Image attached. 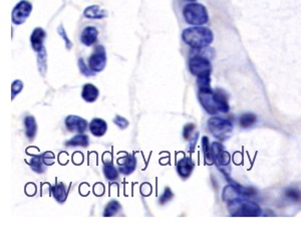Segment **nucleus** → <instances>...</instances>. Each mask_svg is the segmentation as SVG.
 I'll use <instances>...</instances> for the list:
<instances>
[{"label": "nucleus", "instance_id": "obj_13", "mask_svg": "<svg viewBox=\"0 0 301 226\" xmlns=\"http://www.w3.org/2000/svg\"><path fill=\"white\" fill-rule=\"evenodd\" d=\"M46 37V32L42 27H36L33 29L30 35V44L34 51L40 52L44 47V41Z\"/></svg>", "mask_w": 301, "mask_h": 226}, {"label": "nucleus", "instance_id": "obj_8", "mask_svg": "<svg viewBox=\"0 0 301 226\" xmlns=\"http://www.w3.org/2000/svg\"><path fill=\"white\" fill-rule=\"evenodd\" d=\"M32 4L27 0H21L12 9L11 21L15 25H21L27 21L32 11Z\"/></svg>", "mask_w": 301, "mask_h": 226}, {"label": "nucleus", "instance_id": "obj_33", "mask_svg": "<svg viewBox=\"0 0 301 226\" xmlns=\"http://www.w3.org/2000/svg\"><path fill=\"white\" fill-rule=\"evenodd\" d=\"M114 123L121 129V130H125L129 127V121L122 117V116H116L115 119H114Z\"/></svg>", "mask_w": 301, "mask_h": 226}, {"label": "nucleus", "instance_id": "obj_10", "mask_svg": "<svg viewBox=\"0 0 301 226\" xmlns=\"http://www.w3.org/2000/svg\"><path fill=\"white\" fill-rule=\"evenodd\" d=\"M212 150H213L215 164L218 168L226 167L229 165L230 160H231L230 154L225 150V148L222 144H220L219 142H213L212 143Z\"/></svg>", "mask_w": 301, "mask_h": 226}, {"label": "nucleus", "instance_id": "obj_32", "mask_svg": "<svg viewBox=\"0 0 301 226\" xmlns=\"http://www.w3.org/2000/svg\"><path fill=\"white\" fill-rule=\"evenodd\" d=\"M79 68H80L81 72H82L84 76H86V77H92V76L96 74V72H93V71L89 68L88 65L86 66V64H85V61H84L83 59H80V60H79Z\"/></svg>", "mask_w": 301, "mask_h": 226}, {"label": "nucleus", "instance_id": "obj_16", "mask_svg": "<svg viewBox=\"0 0 301 226\" xmlns=\"http://www.w3.org/2000/svg\"><path fill=\"white\" fill-rule=\"evenodd\" d=\"M49 190H50L53 198L59 203H64L66 201L68 191L66 189V186L63 182H57L54 185L49 186Z\"/></svg>", "mask_w": 301, "mask_h": 226}, {"label": "nucleus", "instance_id": "obj_21", "mask_svg": "<svg viewBox=\"0 0 301 226\" xmlns=\"http://www.w3.org/2000/svg\"><path fill=\"white\" fill-rule=\"evenodd\" d=\"M27 163L33 172H35L37 174L45 173L47 166L43 162V154L42 155H33L32 158L30 159Z\"/></svg>", "mask_w": 301, "mask_h": 226}, {"label": "nucleus", "instance_id": "obj_27", "mask_svg": "<svg viewBox=\"0 0 301 226\" xmlns=\"http://www.w3.org/2000/svg\"><path fill=\"white\" fill-rule=\"evenodd\" d=\"M239 121H240V126L242 128H245L246 129V128L252 127L256 123L257 117L254 114L246 113L242 115L240 117V120Z\"/></svg>", "mask_w": 301, "mask_h": 226}, {"label": "nucleus", "instance_id": "obj_1", "mask_svg": "<svg viewBox=\"0 0 301 226\" xmlns=\"http://www.w3.org/2000/svg\"><path fill=\"white\" fill-rule=\"evenodd\" d=\"M222 199L227 203V209L233 217H258L262 215V209L258 204L242 198L231 185H227L223 189Z\"/></svg>", "mask_w": 301, "mask_h": 226}, {"label": "nucleus", "instance_id": "obj_34", "mask_svg": "<svg viewBox=\"0 0 301 226\" xmlns=\"http://www.w3.org/2000/svg\"><path fill=\"white\" fill-rule=\"evenodd\" d=\"M195 129H196V126H195L194 124H192V123H189V124L185 125V126H184V130H183L184 139L190 141V140H191V137H193V133L195 132Z\"/></svg>", "mask_w": 301, "mask_h": 226}, {"label": "nucleus", "instance_id": "obj_37", "mask_svg": "<svg viewBox=\"0 0 301 226\" xmlns=\"http://www.w3.org/2000/svg\"><path fill=\"white\" fill-rule=\"evenodd\" d=\"M152 186L149 183H143L141 185V188H140V191H141V194L143 196H150V193H152Z\"/></svg>", "mask_w": 301, "mask_h": 226}, {"label": "nucleus", "instance_id": "obj_3", "mask_svg": "<svg viewBox=\"0 0 301 226\" xmlns=\"http://www.w3.org/2000/svg\"><path fill=\"white\" fill-rule=\"evenodd\" d=\"M182 40L184 43L193 49L205 48L211 45L214 40L213 31L204 26H192L184 29L182 33Z\"/></svg>", "mask_w": 301, "mask_h": 226}, {"label": "nucleus", "instance_id": "obj_20", "mask_svg": "<svg viewBox=\"0 0 301 226\" xmlns=\"http://www.w3.org/2000/svg\"><path fill=\"white\" fill-rule=\"evenodd\" d=\"M24 128H25V135L29 141H33L36 132H37V124L36 120L32 116H27L24 118Z\"/></svg>", "mask_w": 301, "mask_h": 226}, {"label": "nucleus", "instance_id": "obj_4", "mask_svg": "<svg viewBox=\"0 0 301 226\" xmlns=\"http://www.w3.org/2000/svg\"><path fill=\"white\" fill-rule=\"evenodd\" d=\"M183 16L186 23L193 26H202L209 22L207 8L203 4L197 2H191L185 5Z\"/></svg>", "mask_w": 301, "mask_h": 226}, {"label": "nucleus", "instance_id": "obj_19", "mask_svg": "<svg viewBox=\"0 0 301 226\" xmlns=\"http://www.w3.org/2000/svg\"><path fill=\"white\" fill-rule=\"evenodd\" d=\"M220 170H221L222 173L224 174L226 180H228L229 184H231V185L236 189L237 192H238L240 195L245 196V197H248V196H253V195L256 194V190H255L254 188H249V187H245V186H243V185H240L239 183H237L235 181L232 180V179L229 177V175H228L223 169H220Z\"/></svg>", "mask_w": 301, "mask_h": 226}, {"label": "nucleus", "instance_id": "obj_7", "mask_svg": "<svg viewBox=\"0 0 301 226\" xmlns=\"http://www.w3.org/2000/svg\"><path fill=\"white\" fill-rule=\"evenodd\" d=\"M89 68L93 72H101L103 71L107 66V51L103 45H97L88 58L87 63Z\"/></svg>", "mask_w": 301, "mask_h": 226}, {"label": "nucleus", "instance_id": "obj_5", "mask_svg": "<svg viewBox=\"0 0 301 226\" xmlns=\"http://www.w3.org/2000/svg\"><path fill=\"white\" fill-rule=\"evenodd\" d=\"M188 68L197 80L211 79L212 65L210 60L202 54H195L189 59Z\"/></svg>", "mask_w": 301, "mask_h": 226}, {"label": "nucleus", "instance_id": "obj_41", "mask_svg": "<svg viewBox=\"0 0 301 226\" xmlns=\"http://www.w3.org/2000/svg\"><path fill=\"white\" fill-rule=\"evenodd\" d=\"M188 1H192V2H195L196 0H188Z\"/></svg>", "mask_w": 301, "mask_h": 226}, {"label": "nucleus", "instance_id": "obj_25", "mask_svg": "<svg viewBox=\"0 0 301 226\" xmlns=\"http://www.w3.org/2000/svg\"><path fill=\"white\" fill-rule=\"evenodd\" d=\"M104 175L109 181L117 180L119 178V170L115 167L114 162L104 163Z\"/></svg>", "mask_w": 301, "mask_h": 226}, {"label": "nucleus", "instance_id": "obj_11", "mask_svg": "<svg viewBox=\"0 0 301 226\" xmlns=\"http://www.w3.org/2000/svg\"><path fill=\"white\" fill-rule=\"evenodd\" d=\"M117 162L118 169L123 175L129 176L135 172L137 167V159L134 154H126L124 157L118 159Z\"/></svg>", "mask_w": 301, "mask_h": 226}, {"label": "nucleus", "instance_id": "obj_39", "mask_svg": "<svg viewBox=\"0 0 301 226\" xmlns=\"http://www.w3.org/2000/svg\"><path fill=\"white\" fill-rule=\"evenodd\" d=\"M35 192H36V187H35L34 184L29 183V184L26 185V187H25V193L27 195L33 196V195H35Z\"/></svg>", "mask_w": 301, "mask_h": 226}, {"label": "nucleus", "instance_id": "obj_12", "mask_svg": "<svg viewBox=\"0 0 301 226\" xmlns=\"http://www.w3.org/2000/svg\"><path fill=\"white\" fill-rule=\"evenodd\" d=\"M195 169V163L189 157H183L177 163V172L183 179H187L191 176Z\"/></svg>", "mask_w": 301, "mask_h": 226}, {"label": "nucleus", "instance_id": "obj_38", "mask_svg": "<svg viewBox=\"0 0 301 226\" xmlns=\"http://www.w3.org/2000/svg\"><path fill=\"white\" fill-rule=\"evenodd\" d=\"M72 162L76 165H81L84 162V155L82 152H76L72 155Z\"/></svg>", "mask_w": 301, "mask_h": 226}, {"label": "nucleus", "instance_id": "obj_26", "mask_svg": "<svg viewBox=\"0 0 301 226\" xmlns=\"http://www.w3.org/2000/svg\"><path fill=\"white\" fill-rule=\"evenodd\" d=\"M37 66L41 74L44 77L47 70V53L45 47H43L40 52H37Z\"/></svg>", "mask_w": 301, "mask_h": 226}, {"label": "nucleus", "instance_id": "obj_31", "mask_svg": "<svg viewBox=\"0 0 301 226\" xmlns=\"http://www.w3.org/2000/svg\"><path fill=\"white\" fill-rule=\"evenodd\" d=\"M173 197H174V193H173L172 190L169 187H166L165 190H164L163 195L159 199V203L161 204V205L168 203V202H170L172 200Z\"/></svg>", "mask_w": 301, "mask_h": 226}, {"label": "nucleus", "instance_id": "obj_24", "mask_svg": "<svg viewBox=\"0 0 301 226\" xmlns=\"http://www.w3.org/2000/svg\"><path fill=\"white\" fill-rule=\"evenodd\" d=\"M121 210H122L121 203L118 200L112 199L106 205L103 215H104V217H111V216L117 215Z\"/></svg>", "mask_w": 301, "mask_h": 226}, {"label": "nucleus", "instance_id": "obj_36", "mask_svg": "<svg viewBox=\"0 0 301 226\" xmlns=\"http://www.w3.org/2000/svg\"><path fill=\"white\" fill-rule=\"evenodd\" d=\"M105 191H106V187L103 183L99 182V183H96L92 187V192L96 196H103L105 194Z\"/></svg>", "mask_w": 301, "mask_h": 226}, {"label": "nucleus", "instance_id": "obj_18", "mask_svg": "<svg viewBox=\"0 0 301 226\" xmlns=\"http://www.w3.org/2000/svg\"><path fill=\"white\" fill-rule=\"evenodd\" d=\"M100 97V90L92 85V84H86L83 87L82 90V98L86 101V103H95Z\"/></svg>", "mask_w": 301, "mask_h": 226}, {"label": "nucleus", "instance_id": "obj_6", "mask_svg": "<svg viewBox=\"0 0 301 226\" xmlns=\"http://www.w3.org/2000/svg\"><path fill=\"white\" fill-rule=\"evenodd\" d=\"M208 128L210 133L219 141L228 140L233 131V125L230 121L220 117H213L208 120Z\"/></svg>", "mask_w": 301, "mask_h": 226}, {"label": "nucleus", "instance_id": "obj_23", "mask_svg": "<svg viewBox=\"0 0 301 226\" xmlns=\"http://www.w3.org/2000/svg\"><path fill=\"white\" fill-rule=\"evenodd\" d=\"M89 145V138L85 134H79L67 140L65 143L66 147H84L86 148Z\"/></svg>", "mask_w": 301, "mask_h": 226}, {"label": "nucleus", "instance_id": "obj_15", "mask_svg": "<svg viewBox=\"0 0 301 226\" xmlns=\"http://www.w3.org/2000/svg\"><path fill=\"white\" fill-rule=\"evenodd\" d=\"M89 132L90 134L95 137H103L106 135L108 131V124L105 120L101 118H95L89 124Z\"/></svg>", "mask_w": 301, "mask_h": 226}, {"label": "nucleus", "instance_id": "obj_22", "mask_svg": "<svg viewBox=\"0 0 301 226\" xmlns=\"http://www.w3.org/2000/svg\"><path fill=\"white\" fill-rule=\"evenodd\" d=\"M202 149H203V154H204V159H205L206 163L208 165L215 164L213 150H212V144L210 143L208 137H203V139H202Z\"/></svg>", "mask_w": 301, "mask_h": 226}, {"label": "nucleus", "instance_id": "obj_14", "mask_svg": "<svg viewBox=\"0 0 301 226\" xmlns=\"http://www.w3.org/2000/svg\"><path fill=\"white\" fill-rule=\"evenodd\" d=\"M99 30L95 26H86L81 33V43L86 46H91L98 42Z\"/></svg>", "mask_w": 301, "mask_h": 226}, {"label": "nucleus", "instance_id": "obj_40", "mask_svg": "<svg viewBox=\"0 0 301 226\" xmlns=\"http://www.w3.org/2000/svg\"><path fill=\"white\" fill-rule=\"evenodd\" d=\"M198 133L196 134V135L193 136V138H192V140H191V142H190V151L191 152H193L194 149H195V147H196V143H197V140H198Z\"/></svg>", "mask_w": 301, "mask_h": 226}, {"label": "nucleus", "instance_id": "obj_28", "mask_svg": "<svg viewBox=\"0 0 301 226\" xmlns=\"http://www.w3.org/2000/svg\"><path fill=\"white\" fill-rule=\"evenodd\" d=\"M285 197L292 202H300L301 191L296 188H287L284 192Z\"/></svg>", "mask_w": 301, "mask_h": 226}, {"label": "nucleus", "instance_id": "obj_2", "mask_svg": "<svg viewBox=\"0 0 301 226\" xmlns=\"http://www.w3.org/2000/svg\"><path fill=\"white\" fill-rule=\"evenodd\" d=\"M198 99L203 109L210 115L227 114L230 110L227 93L223 90H213L211 87L199 89Z\"/></svg>", "mask_w": 301, "mask_h": 226}, {"label": "nucleus", "instance_id": "obj_30", "mask_svg": "<svg viewBox=\"0 0 301 226\" xmlns=\"http://www.w3.org/2000/svg\"><path fill=\"white\" fill-rule=\"evenodd\" d=\"M22 89H23V83L21 80H15L12 84H11V100L13 101L15 99V97L22 92Z\"/></svg>", "mask_w": 301, "mask_h": 226}, {"label": "nucleus", "instance_id": "obj_17", "mask_svg": "<svg viewBox=\"0 0 301 226\" xmlns=\"http://www.w3.org/2000/svg\"><path fill=\"white\" fill-rule=\"evenodd\" d=\"M84 16L87 20H103L108 16V12L99 5H90L84 10Z\"/></svg>", "mask_w": 301, "mask_h": 226}, {"label": "nucleus", "instance_id": "obj_35", "mask_svg": "<svg viewBox=\"0 0 301 226\" xmlns=\"http://www.w3.org/2000/svg\"><path fill=\"white\" fill-rule=\"evenodd\" d=\"M43 162L48 167L54 164L55 162V155L51 151H46L43 154Z\"/></svg>", "mask_w": 301, "mask_h": 226}, {"label": "nucleus", "instance_id": "obj_9", "mask_svg": "<svg viewBox=\"0 0 301 226\" xmlns=\"http://www.w3.org/2000/svg\"><path fill=\"white\" fill-rule=\"evenodd\" d=\"M65 124L66 129L69 132L78 133V134H84L87 128V122L86 119L80 116H74V115L67 116L65 118Z\"/></svg>", "mask_w": 301, "mask_h": 226}, {"label": "nucleus", "instance_id": "obj_29", "mask_svg": "<svg viewBox=\"0 0 301 226\" xmlns=\"http://www.w3.org/2000/svg\"><path fill=\"white\" fill-rule=\"evenodd\" d=\"M58 33H59V35L65 41L66 49H67V50H70V49L72 48V45H72L71 41L68 39V36H67V34H66V31H65V27H64L63 24H61V25L58 27Z\"/></svg>", "mask_w": 301, "mask_h": 226}]
</instances>
